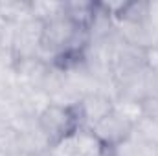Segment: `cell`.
I'll use <instances>...</instances> for the list:
<instances>
[{"label": "cell", "instance_id": "6da1fadb", "mask_svg": "<svg viewBox=\"0 0 158 156\" xmlns=\"http://www.w3.org/2000/svg\"><path fill=\"white\" fill-rule=\"evenodd\" d=\"M37 125L53 147L81 129L77 109L59 103H50L37 116Z\"/></svg>", "mask_w": 158, "mask_h": 156}, {"label": "cell", "instance_id": "7a4b0ae2", "mask_svg": "<svg viewBox=\"0 0 158 156\" xmlns=\"http://www.w3.org/2000/svg\"><path fill=\"white\" fill-rule=\"evenodd\" d=\"M116 84V97L131 99L136 103H143L147 97L155 96V74L143 66L136 72H131L123 77H118L114 81Z\"/></svg>", "mask_w": 158, "mask_h": 156}, {"label": "cell", "instance_id": "3957f363", "mask_svg": "<svg viewBox=\"0 0 158 156\" xmlns=\"http://www.w3.org/2000/svg\"><path fill=\"white\" fill-rule=\"evenodd\" d=\"M134 125L131 121H127L125 117L118 114L116 110H112L109 116H105L101 121H98L94 127H90L88 130L103 143V147L110 153L116 145L121 142H125L131 134H132Z\"/></svg>", "mask_w": 158, "mask_h": 156}, {"label": "cell", "instance_id": "277c9868", "mask_svg": "<svg viewBox=\"0 0 158 156\" xmlns=\"http://www.w3.org/2000/svg\"><path fill=\"white\" fill-rule=\"evenodd\" d=\"M76 109L79 114L81 129H90L114 110V97L109 96L107 92L98 90V92L83 96L76 105Z\"/></svg>", "mask_w": 158, "mask_h": 156}, {"label": "cell", "instance_id": "5b68a950", "mask_svg": "<svg viewBox=\"0 0 158 156\" xmlns=\"http://www.w3.org/2000/svg\"><path fill=\"white\" fill-rule=\"evenodd\" d=\"M98 13V2H64V17L76 26L88 30Z\"/></svg>", "mask_w": 158, "mask_h": 156}, {"label": "cell", "instance_id": "8992f818", "mask_svg": "<svg viewBox=\"0 0 158 156\" xmlns=\"http://www.w3.org/2000/svg\"><path fill=\"white\" fill-rule=\"evenodd\" d=\"M30 7H31V17L40 22H48L52 18L64 15V2L35 0V2H30Z\"/></svg>", "mask_w": 158, "mask_h": 156}, {"label": "cell", "instance_id": "52a82bcc", "mask_svg": "<svg viewBox=\"0 0 158 156\" xmlns=\"http://www.w3.org/2000/svg\"><path fill=\"white\" fill-rule=\"evenodd\" d=\"M142 109H143V116L158 123V94L147 97V99L142 103Z\"/></svg>", "mask_w": 158, "mask_h": 156}, {"label": "cell", "instance_id": "ba28073f", "mask_svg": "<svg viewBox=\"0 0 158 156\" xmlns=\"http://www.w3.org/2000/svg\"><path fill=\"white\" fill-rule=\"evenodd\" d=\"M143 59H145V66H147L151 72H158V44L149 46V48L145 50Z\"/></svg>", "mask_w": 158, "mask_h": 156}, {"label": "cell", "instance_id": "9c48e42d", "mask_svg": "<svg viewBox=\"0 0 158 156\" xmlns=\"http://www.w3.org/2000/svg\"><path fill=\"white\" fill-rule=\"evenodd\" d=\"M147 26L158 35V0L149 2L147 6Z\"/></svg>", "mask_w": 158, "mask_h": 156}, {"label": "cell", "instance_id": "30bf717a", "mask_svg": "<svg viewBox=\"0 0 158 156\" xmlns=\"http://www.w3.org/2000/svg\"><path fill=\"white\" fill-rule=\"evenodd\" d=\"M153 74H155V90L158 94V72H153Z\"/></svg>", "mask_w": 158, "mask_h": 156}]
</instances>
